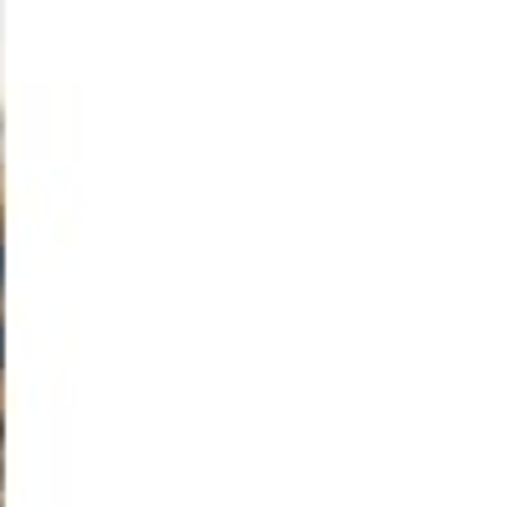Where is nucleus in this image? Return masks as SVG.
<instances>
[{
    "instance_id": "f03ea898",
    "label": "nucleus",
    "mask_w": 512,
    "mask_h": 507,
    "mask_svg": "<svg viewBox=\"0 0 512 507\" xmlns=\"http://www.w3.org/2000/svg\"><path fill=\"white\" fill-rule=\"evenodd\" d=\"M0 364H6V323H0Z\"/></svg>"
},
{
    "instance_id": "f257e3e1",
    "label": "nucleus",
    "mask_w": 512,
    "mask_h": 507,
    "mask_svg": "<svg viewBox=\"0 0 512 507\" xmlns=\"http://www.w3.org/2000/svg\"><path fill=\"white\" fill-rule=\"evenodd\" d=\"M0 292H6V246H0Z\"/></svg>"
}]
</instances>
